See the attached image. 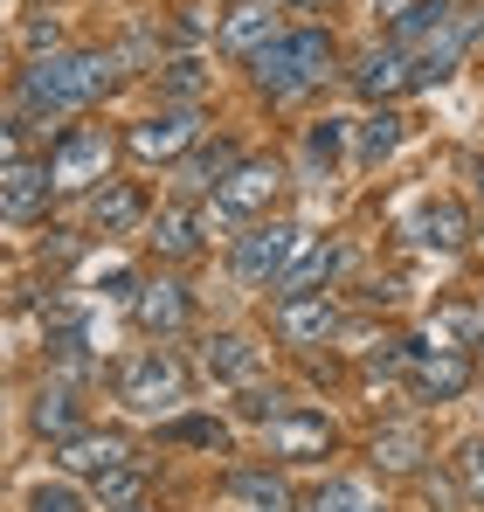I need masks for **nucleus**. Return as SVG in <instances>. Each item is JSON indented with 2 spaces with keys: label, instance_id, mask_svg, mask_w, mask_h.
Here are the masks:
<instances>
[{
  "label": "nucleus",
  "instance_id": "1",
  "mask_svg": "<svg viewBox=\"0 0 484 512\" xmlns=\"http://www.w3.org/2000/svg\"><path fill=\"white\" fill-rule=\"evenodd\" d=\"M111 70H118V56H104V49H56L21 70V111H35V118L83 111L111 90Z\"/></svg>",
  "mask_w": 484,
  "mask_h": 512
},
{
  "label": "nucleus",
  "instance_id": "2",
  "mask_svg": "<svg viewBox=\"0 0 484 512\" xmlns=\"http://www.w3.org/2000/svg\"><path fill=\"white\" fill-rule=\"evenodd\" d=\"M325 70H332V35L325 28H284L270 49H256L249 56V77L263 97H305L312 84H325Z\"/></svg>",
  "mask_w": 484,
  "mask_h": 512
},
{
  "label": "nucleus",
  "instance_id": "3",
  "mask_svg": "<svg viewBox=\"0 0 484 512\" xmlns=\"http://www.w3.org/2000/svg\"><path fill=\"white\" fill-rule=\"evenodd\" d=\"M305 250V229L298 222H256L249 236H236V250H229V270H236L242 284H277L291 263Z\"/></svg>",
  "mask_w": 484,
  "mask_h": 512
},
{
  "label": "nucleus",
  "instance_id": "4",
  "mask_svg": "<svg viewBox=\"0 0 484 512\" xmlns=\"http://www.w3.org/2000/svg\"><path fill=\"white\" fill-rule=\"evenodd\" d=\"M118 402L125 409H139V416H160V409H180L187 402V367L166 353V346H153V353H139L125 374H118Z\"/></svg>",
  "mask_w": 484,
  "mask_h": 512
},
{
  "label": "nucleus",
  "instance_id": "5",
  "mask_svg": "<svg viewBox=\"0 0 484 512\" xmlns=\"http://www.w3.org/2000/svg\"><path fill=\"white\" fill-rule=\"evenodd\" d=\"M49 173H56L63 194H97V187L111 180V132H104V125L63 132V139L49 146Z\"/></svg>",
  "mask_w": 484,
  "mask_h": 512
},
{
  "label": "nucleus",
  "instance_id": "6",
  "mask_svg": "<svg viewBox=\"0 0 484 512\" xmlns=\"http://www.w3.org/2000/svg\"><path fill=\"white\" fill-rule=\"evenodd\" d=\"M408 381L422 402H457L471 388V353L443 340H408Z\"/></svg>",
  "mask_w": 484,
  "mask_h": 512
},
{
  "label": "nucleus",
  "instance_id": "7",
  "mask_svg": "<svg viewBox=\"0 0 484 512\" xmlns=\"http://www.w3.org/2000/svg\"><path fill=\"white\" fill-rule=\"evenodd\" d=\"M277 187H284V167H277V160H242V167L215 187V215H222V222H256V215H270Z\"/></svg>",
  "mask_w": 484,
  "mask_h": 512
},
{
  "label": "nucleus",
  "instance_id": "8",
  "mask_svg": "<svg viewBox=\"0 0 484 512\" xmlns=\"http://www.w3.org/2000/svg\"><path fill=\"white\" fill-rule=\"evenodd\" d=\"M49 194H56L49 160H28V153H14V160H7V173H0V215H7L14 229H28V222L49 208Z\"/></svg>",
  "mask_w": 484,
  "mask_h": 512
},
{
  "label": "nucleus",
  "instance_id": "9",
  "mask_svg": "<svg viewBox=\"0 0 484 512\" xmlns=\"http://www.w3.org/2000/svg\"><path fill=\"white\" fill-rule=\"evenodd\" d=\"M194 146H201V118H194L187 104L153 111V118L132 125V153H139V160H180V153H194Z\"/></svg>",
  "mask_w": 484,
  "mask_h": 512
},
{
  "label": "nucleus",
  "instance_id": "10",
  "mask_svg": "<svg viewBox=\"0 0 484 512\" xmlns=\"http://www.w3.org/2000/svg\"><path fill=\"white\" fill-rule=\"evenodd\" d=\"M263 443H270V457H325L332 450V423L312 416V409H277L263 423Z\"/></svg>",
  "mask_w": 484,
  "mask_h": 512
},
{
  "label": "nucleus",
  "instance_id": "11",
  "mask_svg": "<svg viewBox=\"0 0 484 512\" xmlns=\"http://www.w3.org/2000/svg\"><path fill=\"white\" fill-rule=\"evenodd\" d=\"M332 326H339V305H332L325 291L277 298V340L284 346H319V340H332Z\"/></svg>",
  "mask_w": 484,
  "mask_h": 512
},
{
  "label": "nucleus",
  "instance_id": "12",
  "mask_svg": "<svg viewBox=\"0 0 484 512\" xmlns=\"http://www.w3.org/2000/svg\"><path fill=\"white\" fill-rule=\"evenodd\" d=\"M353 90H360V97H374V104H388V97L415 90V63H408V49H395V42L367 49V56L353 63Z\"/></svg>",
  "mask_w": 484,
  "mask_h": 512
},
{
  "label": "nucleus",
  "instance_id": "13",
  "mask_svg": "<svg viewBox=\"0 0 484 512\" xmlns=\"http://www.w3.org/2000/svg\"><path fill=\"white\" fill-rule=\"evenodd\" d=\"M125 464H132V443L118 429H83V436L63 443V471H77V478H111Z\"/></svg>",
  "mask_w": 484,
  "mask_h": 512
},
{
  "label": "nucleus",
  "instance_id": "14",
  "mask_svg": "<svg viewBox=\"0 0 484 512\" xmlns=\"http://www.w3.org/2000/svg\"><path fill=\"white\" fill-rule=\"evenodd\" d=\"M201 374H208V381H229V388H256L263 346H249L242 333H215V340L201 346Z\"/></svg>",
  "mask_w": 484,
  "mask_h": 512
},
{
  "label": "nucleus",
  "instance_id": "15",
  "mask_svg": "<svg viewBox=\"0 0 484 512\" xmlns=\"http://www.w3.org/2000/svg\"><path fill=\"white\" fill-rule=\"evenodd\" d=\"M83 215H90V229H97V236H125V229H139V222H146V194H139L132 180H104V187L83 201Z\"/></svg>",
  "mask_w": 484,
  "mask_h": 512
},
{
  "label": "nucleus",
  "instance_id": "16",
  "mask_svg": "<svg viewBox=\"0 0 484 512\" xmlns=\"http://www.w3.org/2000/svg\"><path fill=\"white\" fill-rule=\"evenodd\" d=\"M132 319H139L146 333H180V326H187V284H173V277H153V284H139V298H132Z\"/></svg>",
  "mask_w": 484,
  "mask_h": 512
},
{
  "label": "nucleus",
  "instance_id": "17",
  "mask_svg": "<svg viewBox=\"0 0 484 512\" xmlns=\"http://www.w3.org/2000/svg\"><path fill=\"white\" fill-rule=\"evenodd\" d=\"M339 263H346V250H339L332 236H325V243H305V250H298V263L277 277V298H305V291H319Z\"/></svg>",
  "mask_w": 484,
  "mask_h": 512
},
{
  "label": "nucleus",
  "instance_id": "18",
  "mask_svg": "<svg viewBox=\"0 0 484 512\" xmlns=\"http://www.w3.org/2000/svg\"><path fill=\"white\" fill-rule=\"evenodd\" d=\"M284 28H277V14L263 7V0H249V7H236L229 21H222V49H236V56H256V49H270Z\"/></svg>",
  "mask_w": 484,
  "mask_h": 512
},
{
  "label": "nucleus",
  "instance_id": "19",
  "mask_svg": "<svg viewBox=\"0 0 484 512\" xmlns=\"http://www.w3.org/2000/svg\"><path fill=\"white\" fill-rule=\"evenodd\" d=\"M450 21H457V7H450V0H415L408 14H395V35H388V42H395V49H415V42L429 49Z\"/></svg>",
  "mask_w": 484,
  "mask_h": 512
},
{
  "label": "nucleus",
  "instance_id": "20",
  "mask_svg": "<svg viewBox=\"0 0 484 512\" xmlns=\"http://www.w3.org/2000/svg\"><path fill=\"white\" fill-rule=\"evenodd\" d=\"M229 499L242 512H291V485L277 471H229Z\"/></svg>",
  "mask_w": 484,
  "mask_h": 512
},
{
  "label": "nucleus",
  "instance_id": "21",
  "mask_svg": "<svg viewBox=\"0 0 484 512\" xmlns=\"http://www.w3.org/2000/svg\"><path fill=\"white\" fill-rule=\"evenodd\" d=\"M464 236H471V215H464L457 201H429V208L415 215V243H422V250H457Z\"/></svg>",
  "mask_w": 484,
  "mask_h": 512
},
{
  "label": "nucleus",
  "instance_id": "22",
  "mask_svg": "<svg viewBox=\"0 0 484 512\" xmlns=\"http://www.w3.org/2000/svg\"><path fill=\"white\" fill-rule=\"evenodd\" d=\"M35 429H42V436H56V443H70V436H83L77 388H42V395H35Z\"/></svg>",
  "mask_w": 484,
  "mask_h": 512
},
{
  "label": "nucleus",
  "instance_id": "23",
  "mask_svg": "<svg viewBox=\"0 0 484 512\" xmlns=\"http://www.w3.org/2000/svg\"><path fill=\"white\" fill-rule=\"evenodd\" d=\"M242 167V146L236 139H215V146H194V160H187V187H201V194H215L229 173Z\"/></svg>",
  "mask_w": 484,
  "mask_h": 512
},
{
  "label": "nucleus",
  "instance_id": "24",
  "mask_svg": "<svg viewBox=\"0 0 484 512\" xmlns=\"http://www.w3.org/2000/svg\"><path fill=\"white\" fill-rule=\"evenodd\" d=\"M153 250L160 256H194L201 250V215H194V208H160V215H153Z\"/></svg>",
  "mask_w": 484,
  "mask_h": 512
},
{
  "label": "nucleus",
  "instance_id": "25",
  "mask_svg": "<svg viewBox=\"0 0 484 512\" xmlns=\"http://www.w3.org/2000/svg\"><path fill=\"white\" fill-rule=\"evenodd\" d=\"M395 146H402V111H388V104L367 111V118H360V167H381Z\"/></svg>",
  "mask_w": 484,
  "mask_h": 512
},
{
  "label": "nucleus",
  "instance_id": "26",
  "mask_svg": "<svg viewBox=\"0 0 484 512\" xmlns=\"http://www.w3.org/2000/svg\"><path fill=\"white\" fill-rule=\"evenodd\" d=\"M422 450H429V443H422V429H415V423H395V429L374 436V464H381V471H415Z\"/></svg>",
  "mask_w": 484,
  "mask_h": 512
},
{
  "label": "nucleus",
  "instance_id": "27",
  "mask_svg": "<svg viewBox=\"0 0 484 512\" xmlns=\"http://www.w3.org/2000/svg\"><path fill=\"white\" fill-rule=\"evenodd\" d=\"M139 499H146V471H139V457H132L125 471L97 478V506H104V512H139Z\"/></svg>",
  "mask_w": 484,
  "mask_h": 512
},
{
  "label": "nucleus",
  "instance_id": "28",
  "mask_svg": "<svg viewBox=\"0 0 484 512\" xmlns=\"http://www.w3.org/2000/svg\"><path fill=\"white\" fill-rule=\"evenodd\" d=\"M312 512H381V506H374V492L360 478H332V485L312 492Z\"/></svg>",
  "mask_w": 484,
  "mask_h": 512
},
{
  "label": "nucleus",
  "instance_id": "29",
  "mask_svg": "<svg viewBox=\"0 0 484 512\" xmlns=\"http://www.w3.org/2000/svg\"><path fill=\"white\" fill-rule=\"evenodd\" d=\"M166 436H173V443H194V450H229V429L208 423V416H187V423L166 429Z\"/></svg>",
  "mask_w": 484,
  "mask_h": 512
},
{
  "label": "nucleus",
  "instance_id": "30",
  "mask_svg": "<svg viewBox=\"0 0 484 512\" xmlns=\"http://www.w3.org/2000/svg\"><path fill=\"white\" fill-rule=\"evenodd\" d=\"M339 146H346V125H339V118L312 125V139H305V153H312L319 167H332V160H339Z\"/></svg>",
  "mask_w": 484,
  "mask_h": 512
},
{
  "label": "nucleus",
  "instance_id": "31",
  "mask_svg": "<svg viewBox=\"0 0 484 512\" xmlns=\"http://www.w3.org/2000/svg\"><path fill=\"white\" fill-rule=\"evenodd\" d=\"M28 512H83V499L70 485H35V492H28Z\"/></svg>",
  "mask_w": 484,
  "mask_h": 512
},
{
  "label": "nucleus",
  "instance_id": "32",
  "mask_svg": "<svg viewBox=\"0 0 484 512\" xmlns=\"http://www.w3.org/2000/svg\"><path fill=\"white\" fill-rule=\"evenodd\" d=\"M166 90L173 97H201V63H173L166 70Z\"/></svg>",
  "mask_w": 484,
  "mask_h": 512
},
{
  "label": "nucleus",
  "instance_id": "33",
  "mask_svg": "<svg viewBox=\"0 0 484 512\" xmlns=\"http://www.w3.org/2000/svg\"><path fill=\"white\" fill-rule=\"evenodd\" d=\"M464 478H471V499H484V443L464 450Z\"/></svg>",
  "mask_w": 484,
  "mask_h": 512
},
{
  "label": "nucleus",
  "instance_id": "34",
  "mask_svg": "<svg viewBox=\"0 0 484 512\" xmlns=\"http://www.w3.org/2000/svg\"><path fill=\"white\" fill-rule=\"evenodd\" d=\"M478 194H484V167H478Z\"/></svg>",
  "mask_w": 484,
  "mask_h": 512
},
{
  "label": "nucleus",
  "instance_id": "35",
  "mask_svg": "<svg viewBox=\"0 0 484 512\" xmlns=\"http://www.w3.org/2000/svg\"><path fill=\"white\" fill-rule=\"evenodd\" d=\"M478 236H484V229H478Z\"/></svg>",
  "mask_w": 484,
  "mask_h": 512
}]
</instances>
